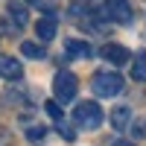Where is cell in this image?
Instances as JSON below:
<instances>
[{"mask_svg":"<svg viewBox=\"0 0 146 146\" xmlns=\"http://www.w3.org/2000/svg\"><path fill=\"white\" fill-rule=\"evenodd\" d=\"M105 15L111 18V21H117V23H129V21H131V6H129V0H108Z\"/></svg>","mask_w":146,"mask_h":146,"instance_id":"obj_4","label":"cell"},{"mask_svg":"<svg viewBox=\"0 0 146 146\" xmlns=\"http://www.w3.org/2000/svg\"><path fill=\"white\" fill-rule=\"evenodd\" d=\"M21 53L27 56V58H44V47L35 44V41H23L21 44Z\"/></svg>","mask_w":146,"mask_h":146,"instance_id":"obj_11","label":"cell"},{"mask_svg":"<svg viewBox=\"0 0 146 146\" xmlns=\"http://www.w3.org/2000/svg\"><path fill=\"white\" fill-rule=\"evenodd\" d=\"M44 108H47V114H50L53 120H62V108H58V102L50 100V102H44Z\"/></svg>","mask_w":146,"mask_h":146,"instance_id":"obj_14","label":"cell"},{"mask_svg":"<svg viewBox=\"0 0 146 146\" xmlns=\"http://www.w3.org/2000/svg\"><path fill=\"white\" fill-rule=\"evenodd\" d=\"M44 135H47L44 126H29V129H27V137H29V140H41Z\"/></svg>","mask_w":146,"mask_h":146,"instance_id":"obj_13","label":"cell"},{"mask_svg":"<svg viewBox=\"0 0 146 146\" xmlns=\"http://www.w3.org/2000/svg\"><path fill=\"white\" fill-rule=\"evenodd\" d=\"M0 146H12V135L6 129H0Z\"/></svg>","mask_w":146,"mask_h":146,"instance_id":"obj_15","label":"cell"},{"mask_svg":"<svg viewBox=\"0 0 146 146\" xmlns=\"http://www.w3.org/2000/svg\"><path fill=\"white\" fill-rule=\"evenodd\" d=\"M129 123H131V108H129V105H117L114 111H111V126H114L117 131H126Z\"/></svg>","mask_w":146,"mask_h":146,"instance_id":"obj_8","label":"cell"},{"mask_svg":"<svg viewBox=\"0 0 146 146\" xmlns=\"http://www.w3.org/2000/svg\"><path fill=\"white\" fill-rule=\"evenodd\" d=\"M9 15H12V21H15L18 27H23V23H27V9L18 6V3H12V6H9Z\"/></svg>","mask_w":146,"mask_h":146,"instance_id":"obj_12","label":"cell"},{"mask_svg":"<svg viewBox=\"0 0 146 146\" xmlns=\"http://www.w3.org/2000/svg\"><path fill=\"white\" fill-rule=\"evenodd\" d=\"M0 76H3V79H9V82L21 79V76H23L21 62H18V58H12V56H0Z\"/></svg>","mask_w":146,"mask_h":146,"instance_id":"obj_6","label":"cell"},{"mask_svg":"<svg viewBox=\"0 0 146 146\" xmlns=\"http://www.w3.org/2000/svg\"><path fill=\"white\" fill-rule=\"evenodd\" d=\"M111 146H135V143H131V140H114Z\"/></svg>","mask_w":146,"mask_h":146,"instance_id":"obj_17","label":"cell"},{"mask_svg":"<svg viewBox=\"0 0 146 146\" xmlns=\"http://www.w3.org/2000/svg\"><path fill=\"white\" fill-rule=\"evenodd\" d=\"M91 88L96 96H117L120 91H123V76L114 70H100V73H94V79H91Z\"/></svg>","mask_w":146,"mask_h":146,"instance_id":"obj_2","label":"cell"},{"mask_svg":"<svg viewBox=\"0 0 146 146\" xmlns=\"http://www.w3.org/2000/svg\"><path fill=\"white\" fill-rule=\"evenodd\" d=\"M58 131H62V137H64V140H73V137H76V131H73V129H67V126H62Z\"/></svg>","mask_w":146,"mask_h":146,"instance_id":"obj_16","label":"cell"},{"mask_svg":"<svg viewBox=\"0 0 146 146\" xmlns=\"http://www.w3.org/2000/svg\"><path fill=\"white\" fill-rule=\"evenodd\" d=\"M131 79L135 82H146V53H140L131 64Z\"/></svg>","mask_w":146,"mask_h":146,"instance_id":"obj_10","label":"cell"},{"mask_svg":"<svg viewBox=\"0 0 146 146\" xmlns=\"http://www.w3.org/2000/svg\"><path fill=\"white\" fill-rule=\"evenodd\" d=\"M76 91H79V79L73 76V73H67V70H58L56 79H53V94H56V100H58V102H70L73 96H76Z\"/></svg>","mask_w":146,"mask_h":146,"instance_id":"obj_3","label":"cell"},{"mask_svg":"<svg viewBox=\"0 0 146 146\" xmlns=\"http://www.w3.org/2000/svg\"><path fill=\"white\" fill-rule=\"evenodd\" d=\"M64 53H67V58H91V56H94L91 44H85V41H76V38H70V41L64 44Z\"/></svg>","mask_w":146,"mask_h":146,"instance_id":"obj_7","label":"cell"},{"mask_svg":"<svg viewBox=\"0 0 146 146\" xmlns=\"http://www.w3.org/2000/svg\"><path fill=\"white\" fill-rule=\"evenodd\" d=\"M100 56L105 58V62L108 64H114V67H120V64H126L129 62V50H126V47H120V44H105L102 47V50H100Z\"/></svg>","mask_w":146,"mask_h":146,"instance_id":"obj_5","label":"cell"},{"mask_svg":"<svg viewBox=\"0 0 146 146\" xmlns=\"http://www.w3.org/2000/svg\"><path fill=\"white\" fill-rule=\"evenodd\" d=\"M35 35H38L41 41H53V38H56V18H53V15L41 18L38 23H35Z\"/></svg>","mask_w":146,"mask_h":146,"instance_id":"obj_9","label":"cell"},{"mask_svg":"<svg viewBox=\"0 0 146 146\" xmlns=\"http://www.w3.org/2000/svg\"><path fill=\"white\" fill-rule=\"evenodd\" d=\"M140 135H143V137H146V123H143V126H140Z\"/></svg>","mask_w":146,"mask_h":146,"instance_id":"obj_18","label":"cell"},{"mask_svg":"<svg viewBox=\"0 0 146 146\" xmlns=\"http://www.w3.org/2000/svg\"><path fill=\"white\" fill-rule=\"evenodd\" d=\"M73 123H76L79 129H88V131L100 129V126H102V108L96 105L94 100L79 102L76 108H73Z\"/></svg>","mask_w":146,"mask_h":146,"instance_id":"obj_1","label":"cell"}]
</instances>
